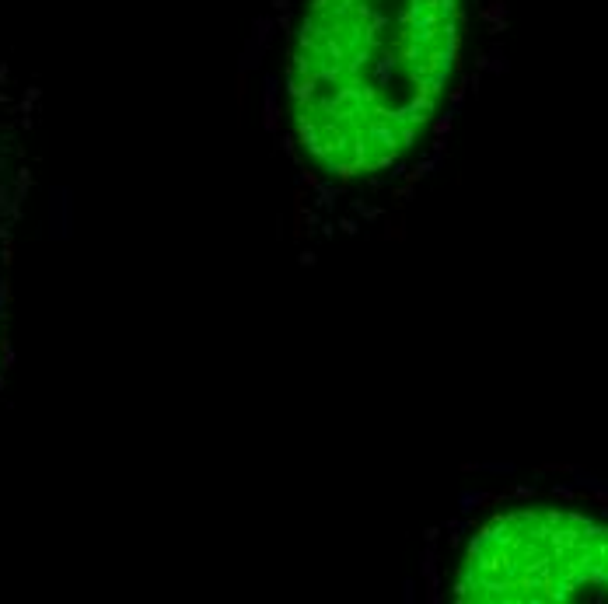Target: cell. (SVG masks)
<instances>
[{
  "label": "cell",
  "mask_w": 608,
  "mask_h": 604,
  "mask_svg": "<svg viewBox=\"0 0 608 604\" xmlns=\"http://www.w3.org/2000/svg\"><path fill=\"white\" fill-rule=\"evenodd\" d=\"M43 84L0 60V398L14 374V290L39 189Z\"/></svg>",
  "instance_id": "cell-3"
},
{
  "label": "cell",
  "mask_w": 608,
  "mask_h": 604,
  "mask_svg": "<svg viewBox=\"0 0 608 604\" xmlns=\"http://www.w3.org/2000/svg\"><path fill=\"white\" fill-rule=\"evenodd\" d=\"M437 598L469 604H608V517L577 500L518 496L462 527Z\"/></svg>",
  "instance_id": "cell-2"
},
{
  "label": "cell",
  "mask_w": 608,
  "mask_h": 604,
  "mask_svg": "<svg viewBox=\"0 0 608 604\" xmlns=\"http://www.w3.org/2000/svg\"><path fill=\"white\" fill-rule=\"evenodd\" d=\"M511 0H266L238 87L315 265L391 227L489 70Z\"/></svg>",
  "instance_id": "cell-1"
}]
</instances>
